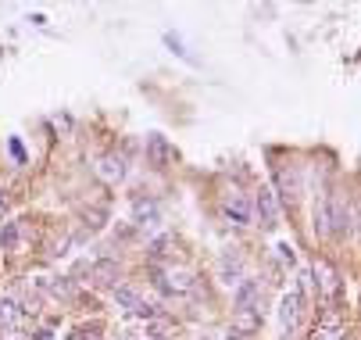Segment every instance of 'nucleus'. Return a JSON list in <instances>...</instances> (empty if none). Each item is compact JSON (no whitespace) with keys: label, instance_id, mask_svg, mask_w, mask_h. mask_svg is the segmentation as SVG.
<instances>
[{"label":"nucleus","instance_id":"f257e3e1","mask_svg":"<svg viewBox=\"0 0 361 340\" xmlns=\"http://www.w3.org/2000/svg\"><path fill=\"white\" fill-rule=\"evenodd\" d=\"M325 211V233H333V236H351L354 233V211L344 197H329V204H322Z\"/></svg>","mask_w":361,"mask_h":340},{"label":"nucleus","instance_id":"f03ea898","mask_svg":"<svg viewBox=\"0 0 361 340\" xmlns=\"http://www.w3.org/2000/svg\"><path fill=\"white\" fill-rule=\"evenodd\" d=\"M254 211H258V219H261L265 229H276V226H279V201H276V190L261 187L258 197H254Z\"/></svg>","mask_w":361,"mask_h":340},{"label":"nucleus","instance_id":"7ed1b4c3","mask_svg":"<svg viewBox=\"0 0 361 340\" xmlns=\"http://www.w3.org/2000/svg\"><path fill=\"white\" fill-rule=\"evenodd\" d=\"M115 301H118V308H126L129 316H136V319H154V304H147L136 290H129V287H115Z\"/></svg>","mask_w":361,"mask_h":340},{"label":"nucleus","instance_id":"20e7f679","mask_svg":"<svg viewBox=\"0 0 361 340\" xmlns=\"http://www.w3.org/2000/svg\"><path fill=\"white\" fill-rule=\"evenodd\" d=\"M222 215H226V222H233V226H247L251 222V201L244 194H226Z\"/></svg>","mask_w":361,"mask_h":340},{"label":"nucleus","instance_id":"39448f33","mask_svg":"<svg viewBox=\"0 0 361 340\" xmlns=\"http://www.w3.org/2000/svg\"><path fill=\"white\" fill-rule=\"evenodd\" d=\"M147 158H150V165H154V169H168V165L175 162V147H172L165 136L150 133V140H147Z\"/></svg>","mask_w":361,"mask_h":340},{"label":"nucleus","instance_id":"423d86ee","mask_svg":"<svg viewBox=\"0 0 361 340\" xmlns=\"http://www.w3.org/2000/svg\"><path fill=\"white\" fill-rule=\"evenodd\" d=\"M154 287L165 290V294H186L193 287V280L186 272H161V269H154Z\"/></svg>","mask_w":361,"mask_h":340},{"label":"nucleus","instance_id":"0eeeda50","mask_svg":"<svg viewBox=\"0 0 361 340\" xmlns=\"http://www.w3.org/2000/svg\"><path fill=\"white\" fill-rule=\"evenodd\" d=\"M297 319H300V294L290 290V294L283 297V304H279V323H283V333H286V337L297 330Z\"/></svg>","mask_w":361,"mask_h":340},{"label":"nucleus","instance_id":"6e6552de","mask_svg":"<svg viewBox=\"0 0 361 340\" xmlns=\"http://www.w3.org/2000/svg\"><path fill=\"white\" fill-rule=\"evenodd\" d=\"M97 176L104 183H118L126 176V158H122V154H104V158L97 162Z\"/></svg>","mask_w":361,"mask_h":340},{"label":"nucleus","instance_id":"1a4fd4ad","mask_svg":"<svg viewBox=\"0 0 361 340\" xmlns=\"http://www.w3.org/2000/svg\"><path fill=\"white\" fill-rule=\"evenodd\" d=\"M315 280H318V287H322L325 297H337L340 294V276H337V269L329 265V262H315Z\"/></svg>","mask_w":361,"mask_h":340},{"label":"nucleus","instance_id":"9d476101","mask_svg":"<svg viewBox=\"0 0 361 340\" xmlns=\"http://www.w3.org/2000/svg\"><path fill=\"white\" fill-rule=\"evenodd\" d=\"M276 183H279V201L283 204H293L297 201V194H300V183H297V176H293V169H276Z\"/></svg>","mask_w":361,"mask_h":340},{"label":"nucleus","instance_id":"9b49d317","mask_svg":"<svg viewBox=\"0 0 361 340\" xmlns=\"http://www.w3.org/2000/svg\"><path fill=\"white\" fill-rule=\"evenodd\" d=\"M258 297H261V287L254 280L240 283V290H236V312H258Z\"/></svg>","mask_w":361,"mask_h":340},{"label":"nucleus","instance_id":"f8f14e48","mask_svg":"<svg viewBox=\"0 0 361 340\" xmlns=\"http://www.w3.org/2000/svg\"><path fill=\"white\" fill-rule=\"evenodd\" d=\"M258 330H261V316L258 312H236V319H233V337L236 340L240 337H251Z\"/></svg>","mask_w":361,"mask_h":340},{"label":"nucleus","instance_id":"ddd939ff","mask_svg":"<svg viewBox=\"0 0 361 340\" xmlns=\"http://www.w3.org/2000/svg\"><path fill=\"white\" fill-rule=\"evenodd\" d=\"M133 222L143 226V229L147 226H158V204L154 201H136L133 204Z\"/></svg>","mask_w":361,"mask_h":340},{"label":"nucleus","instance_id":"4468645a","mask_svg":"<svg viewBox=\"0 0 361 340\" xmlns=\"http://www.w3.org/2000/svg\"><path fill=\"white\" fill-rule=\"evenodd\" d=\"M311 340H344V326H340V319H337V316H325V319L318 323V330H315Z\"/></svg>","mask_w":361,"mask_h":340},{"label":"nucleus","instance_id":"2eb2a0df","mask_svg":"<svg viewBox=\"0 0 361 340\" xmlns=\"http://www.w3.org/2000/svg\"><path fill=\"white\" fill-rule=\"evenodd\" d=\"M89 276H94L97 283H118V265L111 258H104L97 265H89Z\"/></svg>","mask_w":361,"mask_h":340},{"label":"nucleus","instance_id":"dca6fc26","mask_svg":"<svg viewBox=\"0 0 361 340\" xmlns=\"http://www.w3.org/2000/svg\"><path fill=\"white\" fill-rule=\"evenodd\" d=\"M0 251H4V255H15V251H18V226H15V222L0 226Z\"/></svg>","mask_w":361,"mask_h":340},{"label":"nucleus","instance_id":"f3484780","mask_svg":"<svg viewBox=\"0 0 361 340\" xmlns=\"http://www.w3.org/2000/svg\"><path fill=\"white\" fill-rule=\"evenodd\" d=\"M18 319H22L18 301H15V297H0V323H4V326H15Z\"/></svg>","mask_w":361,"mask_h":340},{"label":"nucleus","instance_id":"a211bd4d","mask_svg":"<svg viewBox=\"0 0 361 340\" xmlns=\"http://www.w3.org/2000/svg\"><path fill=\"white\" fill-rule=\"evenodd\" d=\"M172 247H175V236L165 233V236H158L154 243H150V255H154V258H165V255H172Z\"/></svg>","mask_w":361,"mask_h":340},{"label":"nucleus","instance_id":"6ab92c4d","mask_svg":"<svg viewBox=\"0 0 361 340\" xmlns=\"http://www.w3.org/2000/svg\"><path fill=\"white\" fill-rule=\"evenodd\" d=\"M47 290H50L54 297H72V294H75L72 280H50V283H47Z\"/></svg>","mask_w":361,"mask_h":340},{"label":"nucleus","instance_id":"aec40b11","mask_svg":"<svg viewBox=\"0 0 361 340\" xmlns=\"http://www.w3.org/2000/svg\"><path fill=\"white\" fill-rule=\"evenodd\" d=\"M101 337V323H94V326H79V330H72V337L68 340H97Z\"/></svg>","mask_w":361,"mask_h":340},{"label":"nucleus","instance_id":"412c9836","mask_svg":"<svg viewBox=\"0 0 361 340\" xmlns=\"http://www.w3.org/2000/svg\"><path fill=\"white\" fill-rule=\"evenodd\" d=\"M86 226H89V229H101V226H104V208L86 211Z\"/></svg>","mask_w":361,"mask_h":340},{"label":"nucleus","instance_id":"4be33fe9","mask_svg":"<svg viewBox=\"0 0 361 340\" xmlns=\"http://www.w3.org/2000/svg\"><path fill=\"white\" fill-rule=\"evenodd\" d=\"M279 258L293 265V247H290V243H279Z\"/></svg>","mask_w":361,"mask_h":340},{"label":"nucleus","instance_id":"5701e85b","mask_svg":"<svg viewBox=\"0 0 361 340\" xmlns=\"http://www.w3.org/2000/svg\"><path fill=\"white\" fill-rule=\"evenodd\" d=\"M11 154H15L18 162H25V150H22V143H18V140H11Z\"/></svg>","mask_w":361,"mask_h":340}]
</instances>
